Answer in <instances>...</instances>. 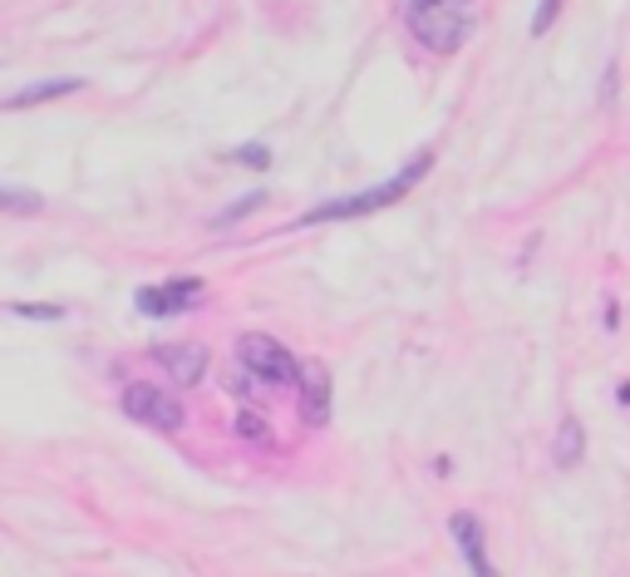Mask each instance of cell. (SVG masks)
Returning a JSON list of instances; mask_svg holds the SVG:
<instances>
[{"instance_id":"15","label":"cell","mask_w":630,"mask_h":577,"mask_svg":"<svg viewBox=\"0 0 630 577\" xmlns=\"http://www.w3.org/2000/svg\"><path fill=\"white\" fill-rule=\"evenodd\" d=\"M232 159H242V163H252V169H266V163H271V153L261 149V143H252V149H236Z\"/></svg>"},{"instance_id":"16","label":"cell","mask_w":630,"mask_h":577,"mask_svg":"<svg viewBox=\"0 0 630 577\" xmlns=\"http://www.w3.org/2000/svg\"><path fill=\"white\" fill-rule=\"evenodd\" d=\"M15 316H39V321H59L65 307H15Z\"/></svg>"},{"instance_id":"3","label":"cell","mask_w":630,"mask_h":577,"mask_svg":"<svg viewBox=\"0 0 630 577\" xmlns=\"http://www.w3.org/2000/svg\"><path fill=\"white\" fill-rule=\"evenodd\" d=\"M236 360H242L246 376H256L261 385H276V390H291L295 385V370H301V360H295L281 341L261 336V331H246V336H236Z\"/></svg>"},{"instance_id":"7","label":"cell","mask_w":630,"mask_h":577,"mask_svg":"<svg viewBox=\"0 0 630 577\" xmlns=\"http://www.w3.org/2000/svg\"><path fill=\"white\" fill-rule=\"evenodd\" d=\"M448 533H453V543H458V553H463V563L472 567V577H498V567L488 563V547H482V523L472 513H453L448 518Z\"/></svg>"},{"instance_id":"9","label":"cell","mask_w":630,"mask_h":577,"mask_svg":"<svg viewBox=\"0 0 630 577\" xmlns=\"http://www.w3.org/2000/svg\"><path fill=\"white\" fill-rule=\"evenodd\" d=\"M581 454H586V429H581L576 415H567L557 429V439H551V459H557L561 469H576Z\"/></svg>"},{"instance_id":"2","label":"cell","mask_w":630,"mask_h":577,"mask_svg":"<svg viewBox=\"0 0 630 577\" xmlns=\"http://www.w3.org/2000/svg\"><path fill=\"white\" fill-rule=\"evenodd\" d=\"M429 169H433V153L423 149V153H413V159L404 163V169L394 173V178H384L380 188H370V193H350V198H330V203H320V208L301 212V218H295V228H315V222H350V218H370V212H380V208H389V203H399L404 193H409L413 183H419Z\"/></svg>"},{"instance_id":"8","label":"cell","mask_w":630,"mask_h":577,"mask_svg":"<svg viewBox=\"0 0 630 577\" xmlns=\"http://www.w3.org/2000/svg\"><path fill=\"white\" fill-rule=\"evenodd\" d=\"M153 356H158V366L167 370V380H177V385H197V380H202V370H207V350L197 346V341L163 346V350H153Z\"/></svg>"},{"instance_id":"11","label":"cell","mask_w":630,"mask_h":577,"mask_svg":"<svg viewBox=\"0 0 630 577\" xmlns=\"http://www.w3.org/2000/svg\"><path fill=\"white\" fill-rule=\"evenodd\" d=\"M45 208V198L30 188H5L0 183V212H10V218H35V212Z\"/></svg>"},{"instance_id":"6","label":"cell","mask_w":630,"mask_h":577,"mask_svg":"<svg viewBox=\"0 0 630 577\" xmlns=\"http://www.w3.org/2000/svg\"><path fill=\"white\" fill-rule=\"evenodd\" d=\"M295 390H301V419L305 425H330V370L325 366H301L295 370Z\"/></svg>"},{"instance_id":"12","label":"cell","mask_w":630,"mask_h":577,"mask_svg":"<svg viewBox=\"0 0 630 577\" xmlns=\"http://www.w3.org/2000/svg\"><path fill=\"white\" fill-rule=\"evenodd\" d=\"M232 425H236V435H242V439H256V445H266V439H271V429L261 425V415H256V409H236Z\"/></svg>"},{"instance_id":"4","label":"cell","mask_w":630,"mask_h":577,"mask_svg":"<svg viewBox=\"0 0 630 577\" xmlns=\"http://www.w3.org/2000/svg\"><path fill=\"white\" fill-rule=\"evenodd\" d=\"M124 415L138 419V425L148 429H163V435H173V429H183V400L173 395V390L153 385V380H133V385L124 390Z\"/></svg>"},{"instance_id":"5","label":"cell","mask_w":630,"mask_h":577,"mask_svg":"<svg viewBox=\"0 0 630 577\" xmlns=\"http://www.w3.org/2000/svg\"><path fill=\"white\" fill-rule=\"evenodd\" d=\"M197 297H202V281L177 277V281H163V287L138 291V311H143V316H183V311L197 307Z\"/></svg>"},{"instance_id":"13","label":"cell","mask_w":630,"mask_h":577,"mask_svg":"<svg viewBox=\"0 0 630 577\" xmlns=\"http://www.w3.org/2000/svg\"><path fill=\"white\" fill-rule=\"evenodd\" d=\"M266 203V193H252V198H242V203H232V208H222L217 212V228H232L236 218H246V212H256Z\"/></svg>"},{"instance_id":"14","label":"cell","mask_w":630,"mask_h":577,"mask_svg":"<svg viewBox=\"0 0 630 577\" xmlns=\"http://www.w3.org/2000/svg\"><path fill=\"white\" fill-rule=\"evenodd\" d=\"M557 11H561V0H541V5H537V21H532V35H547L551 21H557Z\"/></svg>"},{"instance_id":"1","label":"cell","mask_w":630,"mask_h":577,"mask_svg":"<svg viewBox=\"0 0 630 577\" xmlns=\"http://www.w3.org/2000/svg\"><path fill=\"white\" fill-rule=\"evenodd\" d=\"M404 25L429 55H458L478 25L472 0H404Z\"/></svg>"},{"instance_id":"10","label":"cell","mask_w":630,"mask_h":577,"mask_svg":"<svg viewBox=\"0 0 630 577\" xmlns=\"http://www.w3.org/2000/svg\"><path fill=\"white\" fill-rule=\"evenodd\" d=\"M84 84L79 80H49V84H30L20 90L15 100H5V109H30V104H45V100H65V94H79Z\"/></svg>"}]
</instances>
